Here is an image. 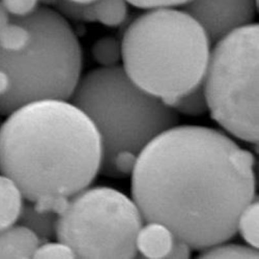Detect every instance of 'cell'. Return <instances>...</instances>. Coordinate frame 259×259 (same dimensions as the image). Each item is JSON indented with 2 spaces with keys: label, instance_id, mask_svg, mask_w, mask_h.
Segmentation results:
<instances>
[{
  "label": "cell",
  "instance_id": "obj_1",
  "mask_svg": "<svg viewBox=\"0 0 259 259\" xmlns=\"http://www.w3.org/2000/svg\"><path fill=\"white\" fill-rule=\"evenodd\" d=\"M132 193L146 223L162 224L191 248L225 242L256 198L255 158L215 130L175 126L142 150Z\"/></svg>",
  "mask_w": 259,
  "mask_h": 259
},
{
  "label": "cell",
  "instance_id": "obj_2",
  "mask_svg": "<svg viewBox=\"0 0 259 259\" xmlns=\"http://www.w3.org/2000/svg\"><path fill=\"white\" fill-rule=\"evenodd\" d=\"M8 116L0 127V173L38 209L60 213L100 172L96 127L68 101L34 102Z\"/></svg>",
  "mask_w": 259,
  "mask_h": 259
},
{
  "label": "cell",
  "instance_id": "obj_3",
  "mask_svg": "<svg viewBox=\"0 0 259 259\" xmlns=\"http://www.w3.org/2000/svg\"><path fill=\"white\" fill-rule=\"evenodd\" d=\"M70 100L96 127L100 172L109 177L131 175L142 150L179 121L175 110L138 87L119 65L81 77Z\"/></svg>",
  "mask_w": 259,
  "mask_h": 259
},
{
  "label": "cell",
  "instance_id": "obj_4",
  "mask_svg": "<svg viewBox=\"0 0 259 259\" xmlns=\"http://www.w3.org/2000/svg\"><path fill=\"white\" fill-rule=\"evenodd\" d=\"M210 44L202 27L185 11L151 9L124 32L122 68L140 89L163 101L172 100L202 82Z\"/></svg>",
  "mask_w": 259,
  "mask_h": 259
},
{
  "label": "cell",
  "instance_id": "obj_5",
  "mask_svg": "<svg viewBox=\"0 0 259 259\" xmlns=\"http://www.w3.org/2000/svg\"><path fill=\"white\" fill-rule=\"evenodd\" d=\"M11 20L31 32L28 46L17 53L0 48V69L11 87L0 97V115L44 100L68 101L81 77L82 50L68 20L48 7H38L24 17Z\"/></svg>",
  "mask_w": 259,
  "mask_h": 259
},
{
  "label": "cell",
  "instance_id": "obj_6",
  "mask_svg": "<svg viewBox=\"0 0 259 259\" xmlns=\"http://www.w3.org/2000/svg\"><path fill=\"white\" fill-rule=\"evenodd\" d=\"M258 24L215 44L202 81L208 111L220 125L246 142H258Z\"/></svg>",
  "mask_w": 259,
  "mask_h": 259
},
{
  "label": "cell",
  "instance_id": "obj_7",
  "mask_svg": "<svg viewBox=\"0 0 259 259\" xmlns=\"http://www.w3.org/2000/svg\"><path fill=\"white\" fill-rule=\"evenodd\" d=\"M56 238L78 258H133L143 219L133 200L107 187H87L58 214Z\"/></svg>",
  "mask_w": 259,
  "mask_h": 259
},
{
  "label": "cell",
  "instance_id": "obj_8",
  "mask_svg": "<svg viewBox=\"0 0 259 259\" xmlns=\"http://www.w3.org/2000/svg\"><path fill=\"white\" fill-rule=\"evenodd\" d=\"M184 11L197 22L210 43L253 24L258 0H190Z\"/></svg>",
  "mask_w": 259,
  "mask_h": 259
},
{
  "label": "cell",
  "instance_id": "obj_9",
  "mask_svg": "<svg viewBox=\"0 0 259 259\" xmlns=\"http://www.w3.org/2000/svg\"><path fill=\"white\" fill-rule=\"evenodd\" d=\"M41 240L32 231L21 224L0 231V259L33 258Z\"/></svg>",
  "mask_w": 259,
  "mask_h": 259
},
{
  "label": "cell",
  "instance_id": "obj_10",
  "mask_svg": "<svg viewBox=\"0 0 259 259\" xmlns=\"http://www.w3.org/2000/svg\"><path fill=\"white\" fill-rule=\"evenodd\" d=\"M177 237L166 226L148 223L139 231L136 246L138 253L148 258H168Z\"/></svg>",
  "mask_w": 259,
  "mask_h": 259
},
{
  "label": "cell",
  "instance_id": "obj_11",
  "mask_svg": "<svg viewBox=\"0 0 259 259\" xmlns=\"http://www.w3.org/2000/svg\"><path fill=\"white\" fill-rule=\"evenodd\" d=\"M58 213L38 209L31 201H24L18 223L26 227L41 241L56 238Z\"/></svg>",
  "mask_w": 259,
  "mask_h": 259
},
{
  "label": "cell",
  "instance_id": "obj_12",
  "mask_svg": "<svg viewBox=\"0 0 259 259\" xmlns=\"http://www.w3.org/2000/svg\"><path fill=\"white\" fill-rule=\"evenodd\" d=\"M24 198L17 185L11 178L0 174V231L17 223Z\"/></svg>",
  "mask_w": 259,
  "mask_h": 259
},
{
  "label": "cell",
  "instance_id": "obj_13",
  "mask_svg": "<svg viewBox=\"0 0 259 259\" xmlns=\"http://www.w3.org/2000/svg\"><path fill=\"white\" fill-rule=\"evenodd\" d=\"M177 113L198 116L208 111L206 97L202 82L190 92L172 100L163 101Z\"/></svg>",
  "mask_w": 259,
  "mask_h": 259
},
{
  "label": "cell",
  "instance_id": "obj_14",
  "mask_svg": "<svg viewBox=\"0 0 259 259\" xmlns=\"http://www.w3.org/2000/svg\"><path fill=\"white\" fill-rule=\"evenodd\" d=\"M126 0H96L93 3L96 21L108 27L123 24L128 16Z\"/></svg>",
  "mask_w": 259,
  "mask_h": 259
},
{
  "label": "cell",
  "instance_id": "obj_15",
  "mask_svg": "<svg viewBox=\"0 0 259 259\" xmlns=\"http://www.w3.org/2000/svg\"><path fill=\"white\" fill-rule=\"evenodd\" d=\"M92 54L95 61L101 67L117 66L122 60L121 41L113 36L101 37L95 41L92 48Z\"/></svg>",
  "mask_w": 259,
  "mask_h": 259
},
{
  "label": "cell",
  "instance_id": "obj_16",
  "mask_svg": "<svg viewBox=\"0 0 259 259\" xmlns=\"http://www.w3.org/2000/svg\"><path fill=\"white\" fill-rule=\"evenodd\" d=\"M31 37L26 27L11 20L0 33V48L8 52H19L28 46Z\"/></svg>",
  "mask_w": 259,
  "mask_h": 259
},
{
  "label": "cell",
  "instance_id": "obj_17",
  "mask_svg": "<svg viewBox=\"0 0 259 259\" xmlns=\"http://www.w3.org/2000/svg\"><path fill=\"white\" fill-rule=\"evenodd\" d=\"M202 258H251L258 259V248L240 244H224V242L203 249L200 254Z\"/></svg>",
  "mask_w": 259,
  "mask_h": 259
},
{
  "label": "cell",
  "instance_id": "obj_18",
  "mask_svg": "<svg viewBox=\"0 0 259 259\" xmlns=\"http://www.w3.org/2000/svg\"><path fill=\"white\" fill-rule=\"evenodd\" d=\"M237 231L249 246L258 247V200L252 201L240 214L237 223Z\"/></svg>",
  "mask_w": 259,
  "mask_h": 259
},
{
  "label": "cell",
  "instance_id": "obj_19",
  "mask_svg": "<svg viewBox=\"0 0 259 259\" xmlns=\"http://www.w3.org/2000/svg\"><path fill=\"white\" fill-rule=\"evenodd\" d=\"M75 253L70 247L58 240L40 244L33 258H75Z\"/></svg>",
  "mask_w": 259,
  "mask_h": 259
},
{
  "label": "cell",
  "instance_id": "obj_20",
  "mask_svg": "<svg viewBox=\"0 0 259 259\" xmlns=\"http://www.w3.org/2000/svg\"><path fill=\"white\" fill-rule=\"evenodd\" d=\"M58 13L64 18L87 22L89 15L90 4H82L71 0H55L53 5Z\"/></svg>",
  "mask_w": 259,
  "mask_h": 259
},
{
  "label": "cell",
  "instance_id": "obj_21",
  "mask_svg": "<svg viewBox=\"0 0 259 259\" xmlns=\"http://www.w3.org/2000/svg\"><path fill=\"white\" fill-rule=\"evenodd\" d=\"M11 16L24 17L38 8L40 0H0Z\"/></svg>",
  "mask_w": 259,
  "mask_h": 259
},
{
  "label": "cell",
  "instance_id": "obj_22",
  "mask_svg": "<svg viewBox=\"0 0 259 259\" xmlns=\"http://www.w3.org/2000/svg\"><path fill=\"white\" fill-rule=\"evenodd\" d=\"M128 4L136 8L149 9L174 8L177 6H184L190 0H126Z\"/></svg>",
  "mask_w": 259,
  "mask_h": 259
},
{
  "label": "cell",
  "instance_id": "obj_23",
  "mask_svg": "<svg viewBox=\"0 0 259 259\" xmlns=\"http://www.w3.org/2000/svg\"><path fill=\"white\" fill-rule=\"evenodd\" d=\"M191 247L183 240L178 239L173 246L168 258H187L190 256Z\"/></svg>",
  "mask_w": 259,
  "mask_h": 259
},
{
  "label": "cell",
  "instance_id": "obj_24",
  "mask_svg": "<svg viewBox=\"0 0 259 259\" xmlns=\"http://www.w3.org/2000/svg\"><path fill=\"white\" fill-rule=\"evenodd\" d=\"M10 77L3 69H0V97L4 96L10 90Z\"/></svg>",
  "mask_w": 259,
  "mask_h": 259
},
{
  "label": "cell",
  "instance_id": "obj_25",
  "mask_svg": "<svg viewBox=\"0 0 259 259\" xmlns=\"http://www.w3.org/2000/svg\"><path fill=\"white\" fill-rule=\"evenodd\" d=\"M11 22V16L0 2V33Z\"/></svg>",
  "mask_w": 259,
  "mask_h": 259
},
{
  "label": "cell",
  "instance_id": "obj_26",
  "mask_svg": "<svg viewBox=\"0 0 259 259\" xmlns=\"http://www.w3.org/2000/svg\"><path fill=\"white\" fill-rule=\"evenodd\" d=\"M71 1L77 2L78 4H89L94 3L96 0H71Z\"/></svg>",
  "mask_w": 259,
  "mask_h": 259
},
{
  "label": "cell",
  "instance_id": "obj_27",
  "mask_svg": "<svg viewBox=\"0 0 259 259\" xmlns=\"http://www.w3.org/2000/svg\"><path fill=\"white\" fill-rule=\"evenodd\" d=\"M55 0H40V2H42L44 4H46L48 5H53L54 4Z\"/></svg>",
  "mask_w": 259,
  "mask_h": 259
}]
</instances>
